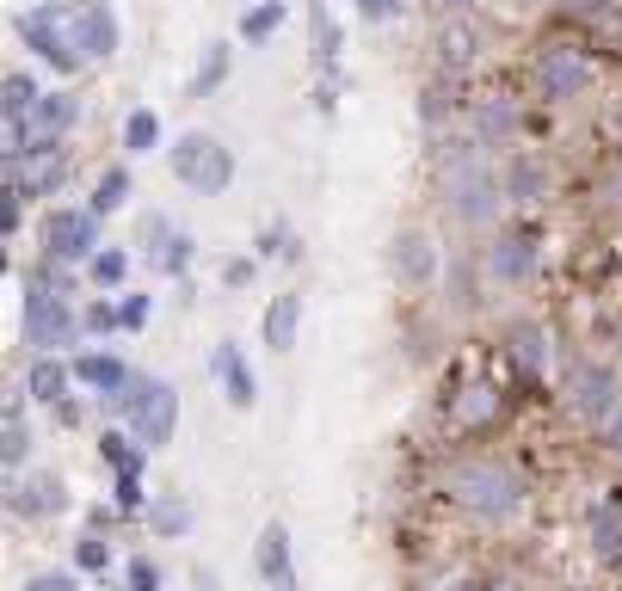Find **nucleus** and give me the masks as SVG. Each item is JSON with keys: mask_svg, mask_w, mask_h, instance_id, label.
<instances>
[{"mask_svg": "<svg viewBox=\"0 0 622 591\" xmlns=\"http://www.w3.org/2000/svg\"><path fill=\"white\" fill-rule=\"evenodd\" d=\"M296 327H303V296L284 289V296H271V308H265V345H271V352H290Z\"/></svg>", "mask_w": 622, "mask_h": 591, "instance_id": "nucleus-18", "label": "nucleus"}, {"mask_svg": "<svg viewBox=\"0 0 622 591\" xmlns=\"http://www.w3.org/2000/svg\"><path fill=\"white\" fill-rule=\"evenodd\" d=\"M148 518H155V536H186L191 530V505L179 500V493H160V500L148 505Z\"/></svg>", "mask_w": 622, "mask_h": 591, "instance_id": "nucleus-27", "label": "nucleus"}, {"mask_svg": "<svg viewBox=\"0 0 622 591\" xmlns=\"http://www.w3.org/2000/svg\"><path fill=\"white\" fill-rule=\"evenodd\" d=\"M43 92H38V80L26 75V68H13L7 75V87H0V111H7V124L13 118H31V106H38Z\"/></svg>", "mask_w": 622, "mask_h": 591, "instance_id": "nucleus-23", "label": "nucleus"}, {"mask_svg": "<svg viewBox=\"0 0 622 591\" xmlns=\"http://www.w3.org/2000/svg\"><path fill=\"white\" fill-rule=\"evenodd\" d=\"M62 505H68V493H62L56 474H31V481L13 493V512L19 518H50V512H62Z\"/></svg>", "mask_w": 622, "mask_h": 591, "instance_id": "nucleus-20", "label": "nucleus"}, {"mask_svg": "<svg viewBox=\"0 0 622 591\" xmlns=\"http://www.w3.org/2000/svg\"><path fill=\"white\" fill-rule=\"evenodd\" d=\"M308 26H315V62L333 75V68H339V43L345 38H339V26H333L327 0H308Z\"/></svg>", "mask_w": 622, "mask_h": 591, "instance_id": "nucleus-21", "label": "nucleus"}, {"mask_svg": "<svg viewBox=\"0 0 622 591\" xmlns=\"http://www.w3.org/2000/svg\"><path fill=\"white\" fill-rule=\"evenodd\" d=\"M68 382H75V364H62V357L43 352L38 364H31V376H26V394L38 401V407H62V401H68Z\"/></svg>", "mask_w": 622, "mask_h": 591, "instance_id": "nucleus-16", "label": "nucleus"}, {"mask_svg": "<svg viewBox=\"0 0 622 591\" xmlns=\"http://www.w3.org/2000/svg\"><path fill=\"white\" fill-rule=\"evenodd\" d=\"M259 579H271L278 591H296V579H290V536H284V524L259 530Z\"/></svg>", "mask_w": 622, "mask_h": 591, "instance_id": "nucleus-19", "label": "nucleus"}, {"mask_svg": "<svg viewBox=\"0 0 622 591\" xmlns=\"http://www.w3.org/2000/svg\"><path fill=\"white\" fill-rule=\"evenodd\" d=\"M530 265H536V235H524V228H512V235H500L487 247V272L500 277V284H517Z\"/></svg>", "mask_w": 622, "mask_h": 591, "instance_id": "nucleus-14", "label": "nucleus"}, {"mask_svg": "<svg viewBox=\"0 0 622 591\" xmlns=\"http://www.w3.org/2000/svg\"><path fill=\"white\" fill-rule=\"evenodd\" d=\"M610 444L622 450V407H616V420H610Z\"/></svg>", "mask_w": 622, "mask_h": 591, "instance_id": "nucleus-46", "label": "nucleus"}, {"mask_svg": "<svg viewBox=\"0 0 622 591\" xmlns=\"http://www.w3.org/2000/svg\"><path fill=\"white\" fill-rule=\"evenodd\" d=\"M43 247L62 265H93L99 253V210H50L43 223Z\"/></svg>", "mask_w": 622, "mask_h": 591, "instance_id": "nucleus-8", "label": "nucleus"}, {"mask_svg": "<svg viewBox=\"0 0 622 591\" xmlns=\"http://www.w3.org/2000/svg\"><path fill=\"white\" fill-rule=\"evenodd\" d=\"M75 382H87V388H99L106 401H118V394L130 388V370H124V357H111V352H80Z\"/></svg>", "mask_w": 622, "mask_h": 591, "instance_id": "nucleus-15", "label": "nucleus"}, {"mask_svg": "<svg viewBox=\"0 0 622 591\" xmlns=\"http://www.w3.org/2000/svg\"><path fill=\"white\" fill-rule=\"evenodd\" d=\"M75 561H80V573H106V567H111V542L80 536V542H75Z\"/></svg>", "mask_w": 622, "mask_h": 591, "instance_id": "nucleus-34", "label": "nucleus"}, {"mask_svg": "<svg viewBox=\"0 0 622 591\" xmlns=\"http://www.w3.org/2000/svg\"><path fill=\"white\" fill-rule=\"evenodd\" d=\"M505 185H512V197H536V191H543V173H536V167H512V179H505Z\"/></svg>", "mask_w": 622, "mask_h": 591, "instance_id": "nucleus-40", "label": "nucleus"}, {"mask_svg": "<svg viewBox=\"0 0 622 591\" xmlns=\"http://www.w3.org/2000/svg\"><path fill=\"white\" fill-rule=\"evenodd\" d=\"M573 407L585 413V420H616V376L610 370H573Z\"/></svg>", "mask_w": 622, "mask_h": 591, "instance_id": "nucleus-13", "label": "nucleus"}, {"mask_svg": "<svg viewBox=\"0 0 622 591\" xmlns=\"http://www.w3.org/2000/svg\"><path fill=\"white\" fill-rule=\"evenodd\" d=\"M99 456H106L111 462V469H142V456H148V450L142 444H136V437H124V432H106V437H99Z\"/></svg>", "mask_w": 622, "mask_h": 591, "instance_id": "nucleus-31", "label": "nucleus"}, {"mask_svg": "<svg viewBox=\"0 0 622 591\" xmlns=\"http://www.w3.org/2000/svg\"><path fill=\"white\" fill-rule=\"evenodd\" d=\"M512 130H517V111L505 106V99H481V111H475V136H481V142L500 148Z\"/></svg>", "mask_w": 622, "mask_h": 591, "instance_id": "nucleus-22", "label": "nucleus"}, {"mask_svg": "<svg viewBox=\"0 0 622 591\" xmlns=\"http://www.w3.org/2000/svg\"><path fill=\"white\" fill-rule=\"evenodd\" d=\"M468 7H475V0H437V13L451 19V13H468Z\"/></svg>", "mask_w": 622, "mask_h": 591, "instance_id": "nucleus-44", "label": "nucleus"}, {"mask_svg": "<svg viewBox=\"0 0 622 591\" xmlns=\"http://www.w3.org/2000/svg\"><path fill=\"white\" fill-rule=\"evenodd\" d=\"M451 591H493L487 579H463V585H451Z\"/></svg>", "mask_w": 622, "mask_h": 591, "instance_id": "nucleus-47", "label": "nucleus"}, {"mask_svg": "<svg viewBox=\"0 0 622 591\" xmlns=\"http://www.w3.org/2000/svg\"><path fill=\"white\" fill-rule=\"evenodd\" d=\"M87 272H93V284H99V289H118L124 277H130V253H118V247H99Z\"/></svg>", "mask_w": 622, "mask_h": 591, "instance_id": "nucleus-32", "label": "nucleus"}, {"mask_svg": "<svg viewBox=\"0 0 622 591\" xmlns=\"http://www.w3.org/2000/svg\"><path fill=\"white\" fill-rule=\"evenodd\" d=\"M585 80H592V62H585L580 43H543L536 50V92L543 99H573Z\"/></svg>", "mask_w": 622, "mask_h": 591, "instance_id": "nucleus-9", "label": "nucleus"}, {"mask_svg": "<svg viewBox=\"0 0 622 591\" xmlns=\"http://www.w3.org/2000/svg\"><path fill=\"white\" fill-rule=\"evenodd\" d=\"M13 31H19V43H26L31 56H38L43 68H56V75H75L87 56L75 50V38H68V26H62V7H26V13L13 19Z\"/></svg>", "mask_w": 622, "mask_h": 591, "instance_id": "nucleus-6", "label": "nucleus"}, {"mask_svg": "<svg viewBox=\"0 0 622 591\" xmlns=\"http://www.w3.org/2000/svg\"><path fill=\"white\" fill-rule=\"evenodd\" d=\"M395 277L401 284H432L437 277V247H432V235H419V228H407V235H395Z\"/></svg>", "mask_w": 622, "mask_h": 591, "instance_id": "nucleus-12", "label": "nucleus"}, {"mask_svg": "<svg viewBox=\"0 0 622 591\" xmlns=\"http://www.w3.org/2000/svg\"><path fill=\"white\" fill-rule=\"evenodd\" d=\"M7 179H13L26 197H56V191H62V179H68V155H62V148L13 155V160H7Z\"/></svg>", "mask_w": 622, "mask_h": 591, "instance_id": "nucleus-10", "label": "nucleus"}, {"mask_svg": "<svg viewBox=\"0 0 622 591\" xmlns=\"http://www.w3.org/2000/svg\"><path fill=\"white\" fill-rule=\"evenodd\" d=\"M56 7H62V26L87 62H111L118 56V13L106 0H56Z\"/></svg>", "mask_w": 622, "mask_h": 591, "instance_id": "nucleus-7", "label": "nucleus"}, {"mask_svg": "<svg viewBox=\"0 0 622 591\" xmlns=\"http://www.w3.org/2000/svg\"><path fill=\"white\" fill-rule=\"evenodd\" d=\"M228 80V43H210V56H204V68L191 75V99H210L216 87Z\"/></svg>", "mask_w": 622, "mask_h": 591, "instance_id": "nucleus-29", "label": "nucleus"}, {"mask_svg": "<svg viewBox=\"0 0 622 591\" xmlns=\"http://www.w3.org/2000/svg\"><path fill=\"white\" fill-rule=\"evenodd\" d=\"M80 321H87V333H118V327H124V308H111V303H93V308H87V315H80Z\"/></svg>", "mask_w": 622, "mask_h": 591, "instance_id": "nucleus-38", "label": "nucleus"}, {"mask_svg": "<svg viewBox=\"0 0 622 591\" xmlns=\"http://www.w3.org/2000/svg\"><path fill=\"white\" fill-rule=\"evenodd\" d=\"M437 185H444V210L456 223L481 228L500 216V173H493V148L481 136L451 142V155H437Z\"/></svg>", "mask_w": 622, "mask_h": 591, "instance_id": "nucleus-1", "label": "nucleus"}, {"mask_svg": "<svg viewBox=\"0 0 622 591\" xmlns=\"http://www.w3.org/2000/svg\"><path fill=\"white\" fill-rule=\"evenodd\" d=\"M512 357H517V370H524V376H536V370H543V333L530 327V321H517V327H512Z\"/></svg>", "mask_w": 622, "mask_h": 591, "instance_id": "nucleus-30", "label": "nucleus"}, {"mask_svg": "<svg viewBox=\"0 0 622 591\" xmlns=\"http://www.w3.org/2000/svg\"><path fill=\"white\" fill-rule=\"evenodd\" d=\"M124 333H142L148 327V296H124Z\"/></svg>", "mask_w": 622, "mask_h": 591, "instance_id": "nucleus-41", "label": "nucleus"}, {"mask_svg": "<svg viewBox=\"0 0 622 591\" xmlns=\"http://www.w3.org/2000/svg\"><path fill=\"white\" fill-rule=\"evenodd\" d=\"M26 450H31V432H26V420H19V407L7 413V432H0V462L7 469H19L26 462Z\"/></svg>", "mask_w": 622, "mask_h": 591, "instance_id": "nucleus-33", "label": "nucleus"}, {"mask_svg": "<svg viewBox=\"0 0 622 591\" xmlns=\"http://www.w3.org/2000/svg\"><path fill=\"white\" fill-rule=\"evenodd\" d=\"M278 26H284V0H259V7H247V13H240V38H247V43L278 38Z\"/></svg>", "mask_w": 622, "mask_h": 591, "instance_id": "nucleus-25", "label": "nucleus"}, {"mask_svg": "<svg viewBox=\"0 0 622 591\" xmlns=\"http://www.w3.org/2000/svg\"><path fill=\"white\" fill-rule=\"evenodd\" d=\"M124 197H130V167H106L93 179V204H87V210L111 216V210H124Z\"/></svg>", "mask_w": 622, "mask_h": 591, "instance_id": "nucleus-24", "label": "nucleus"}, {"mask_svg": "<svg viewBox=\"0 0 622 591\" xmlns=\"http://www.w3.org/2000/svg\"><path fill=\"white\" fill-rule=\"evenodd\" d=\"M80 333H87V321L68 308L62 289H50L38 277V284L26 289V345L31 352H62V345H75Z\"/></svg>", "mask_w": 622, "mask_h": 591, "instance_id": "nucleus-5", "label": "nucleus"}, {"mask_svg": "<svg viewBox=\"0 0 622 591\" xmlns=\"http://www.w3.org/2000/svg\"><path fill=\"white\" fill-rule=\"evenodd\" d=\"M167 160H172V173H179V185H191L198 197H223L228 185H235V155L204 130L179 136V142L167 148Z\"/></svg>", "mask_w": 622, "mask_h": 591, "instance_id": "nucleus-4", "label": "nucleus"}, {"mask_svg": "<svg viewBox=\"0 0 622 591\" xmlns=\"http://www.w3.org/2000/svg\"><path fill=\"white\" fill-rule=\"evenodd\" d=\"M26 591H75V573H31Z\"/></svg>", "mask_w": 622, "mask_h": 591, "instance_id": "nucleus-42", "label": "nucleus"}, {"mask_svg": "<svg viewBox=\"0 0 622 591\" xmlns=\"http://www.w3.org/2000/svg\"><path fill=\"white\" fill-rule=\"evenodd\" d=\"M573 13H598V7H604V0H567Z\"/></svg>", "mask_w": 622, "mask_h": 591, "instance_id": "nucleus-45", "label": "nucleus"}, {"mask_svg": "<svg viewBox=\"0 0 622 591\" xmlns=\"http://www.w3.org/2000/svg\"><path fill=\"white\" fill-rule=\"evenodd\" d=\"M444 493H451V505H463L468 518H487V524L512 518V512H517V500H524L517 474L505 469V462H493V456L451 462V474H444Z\"/></svg>", "mask_w": 622, "mask_h": 591, "instance_id": "nucleus-2", "label": "nucleus"}, {"mask_svg": "<svg viewBox=\"0 0 622 591\" xmlns=\"http://www.w3.org/2000/svg\"><path fill=\"white\" fill-rule=\"evenodd\" d=\"M210 370H216V382H223L228 407H240V413H247L253 401H259V382H253V364L240 357V345H235V339H223V345H216Z\"/></svg>", "mask_w": 622, "mask_h": 591, "instance_id": "nucleus-11", "label": "nucleus"}, {"mask_svg": "<svg viewBox=\"0 0 622 591\" xmlns=\"http://www.w3.org/2000/svg\"><path fill=\"white\" fill-rule=\"evenodd\" d=\"M592 542H598L604 554L622 549V493H610V500L592 512Z\"/></svg>", "mask_w": 622, "mask_h": 591, "instance_id": "nucleus-28", "label": "nucleus"}, {"mask_svg": "<svg viewBox=\"0 0 622 591\" xmlns=\"http://www.w3.org/2000/svg\"><path fill=\"white\" fill-rule=\"evenodd\" d=\"M352 7H358V19H371V26H388V19H401L407 0H352Z\"/></svg>", "mask_w": 622, "mask_h": 591, "instance_id": "nucleus-37", "label": "nucleus"}, {"mask_svg": "<svg viewBox=\"0 0 622 591\" xmlns=\"http://www.w3.org/2000/svg\"><path fill=\"white\" fill-rule=\"evenodd\" d=\"M191 247H198V240H191V235H172V247L160 253V272H167V277H179V272H186V265H191Z\"/></svg>", "mask_w": 622, "mask_h": 591, "instance_id": "nucleus-36", "label": "nucleus"}, {"mask_svg": "<svg viewBox=\"0 0 622 591\" xmlns=\"http://www.w3.org/2000/svg\"><path fill=\"white\" fill-rule=\"evenodd\" d=\"M475 26H468V13H451L444 19V31H437V62L451 68V75H463L468 62H475Z\"/></svg>", "mask_w": 622, "mask_h": 591, "instance_id": "nucleus-17", "label": "nucleus"}, {"mask_svg": "<svg viewBox=\"0 0 622 591\" xmlns=\"http://www.w3.org/2000/svg\"><path fill=\"white\" fill-rule=\"evenodd\" d=\"M111 407L130 420V437L148 450V456L167 450L172 432H179V388H172L167 376H130V388H124Z\"/></svg>", "mask_w": 622, "mask_h": 591, "instance_id": "nucleus-3", "label": "nucleus"}, {"mask_svg": "<svg viewBox=\"0 0 622 591\" xmlns=\"http://www.w3.org/2000/svg\"><path fill=\"white\" fill-rule=\"evenodd\" d=\"M148 493H142V469H124L118 474V512H142Z\"/></svg>", "mask_w": 622, "mask_h": 591, "instance_id": "nucleus-35", "label": "nucleus"}, {"mask_svg": "<svg viewBox=\"0 0 622 591\" xmlns=\"http://www.w3.org/2000/svg\"><path fill=\"white\" fill-rule=\"evenodd\" d=\"M247 277H253V265H247V259H228V265H223V284H228V289H240Z\"/></svg>", "mask_w": 622, "mask_h": 591, "instance_id": "nucleus-43", "label": "nucleus"}, {"mask_svg": "<svg viewBox=\"0 0 622 591\" xmlns=\"http://www.w3.org/2000/svg\"><path fill=\"white\" fill-rule=\"evenodd\" d=\"M130 591H160V567L148 561V554H136V561H130Z\"/></svg>", "mask_w": 622, "mask_h": 591, "instance_id": "nucleus-39", "label": "nucleus"}, {"mask_svg": "<svg viewBox=\"0 0 622 591\" xmlns=\"http://www.w3.org/2000/svg\"><path fill=\"white\" fill-rule=\"evenodd\" d=\"M124 148H130V155H155L160 148V118L148 106H136L130 118H124Z\"/></svg>", "mask_w": 622, "mask_h": 591, "instance_id": "nucleus-26", "label": "nucleus"}]
</instances>
